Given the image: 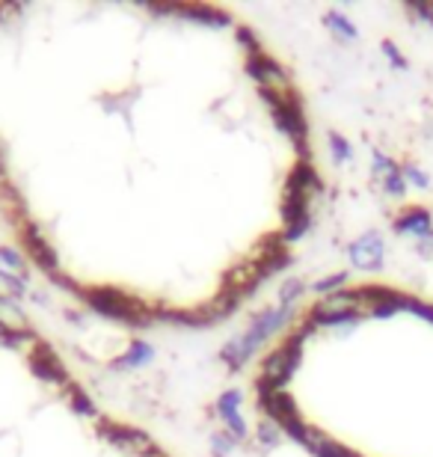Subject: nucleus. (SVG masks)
<instances>
[{"label": "nucleus", "instance_id": "1", "mask_svg": "<svg viewBox=\"0 0 433 457\" xmlns=\"http://www.w3.org/2000/svg\"><path fill=\"white\" fill-rule=\"evenodd\" d=\"M84 297L96 312H101L104 318H113V321H122L128 327H146V324H152V318H154L140 300L125 295V291H119L113 286L87 288Z\"/></svg>", "mask_w": 433, "mask_h": 457}, {"label": "nucleus", "instance_id": "2", "mask_svg": "<svg viewBox=\"0 0 433 457\" xmlns=\"http://www.w3.org/2000/svg\"><path fill=\"white\" fill-rule=\"evenodd\" d=\"M267 107L276 119V125L282 128L285 134L291 137L294 145L300 149V154L306 158L309 149H306V140H309V122H306V113H303V104H300V96L294 93H262Z\"/></svg>", "mask_w": 433, "mask_h": 457}, {"label": "nucleus", "instance_id": "3", "mask_svg": "<svg viewBox=\"0 0 433 457\" xmlns=\"http://www.w3.org/2000/svg\"><path fill=\"white\" fill-rule=\"evenodd\" d=\"M255 392H259V407L264 410L271 422H276L282 428V431L291 422H297V419H300L297 401L291 398L288 389H276L267 380H259V383H255Z\"/></svg>", "mask_w": 433, "mask_h": 457}, {"label": "nucleus", "instance_id": "4", "mask_svg": "<svg viewBox=\"0 0 433 457\" xmlns=\"http://www.w3.org/2000/svg\"><path fill=\"white\" fill-rule=\"evenodd\" d=\"M101 436L116 445L119 452L131 454V457H163L158 452V445L152 443V436L146 431H137V428H125V425H113V422H101Z\"/></svg>", "mask_w": 433, "mask_h": 457}, {"label": "nucleus", "instance_id": "5", "mask_svg": "<svg viewBox=\"0 0 433 457\" xmlns=\"http://www.w3.org/2000/svg\"><path fill=\"white\" fill-rule=\"evenodd\" d=\"M246 71L262 84V93H291V75L262 48L246 54Z\"/></svg>", "mask_w": 433, "mask_h": 457}, {"label": "nucleus", "instance_id": "6", "mask_svg": "<svg viewBox=\"0 0 433 457\" xmlns=\"http://www.w3.org/2000/svg\"><path fill=\"white\" fill-rule=\"evenodd\" d=\"M27 365H30V371H33L39 380H45V383H57V386H62V389H69V386H71L66 365H62V360L51 351L48 345L36 342L33 351L27 353Z\"/></svg>", "mask_w": 433, "mask_h": 457}, {"label": "nucleus", "instance_id": "7", "mask_svg": "<svg viewBox=\"0 0 433 457\" xmlns=\"http://www.w3.org/2000/svg\"><path fill=\"white\" fill-rule=\"evenodd\" d=\"M347 259L356 270H380L386 259V241L380 232H365L359 235L354 244L347 246Z\"/></svg>", "mask_w": 433, "mask_h": 457}, {"label": "nucleus", "instance_id": "8", "mask_svg": "<svg viewBox=\"0 0 433 457\" xmlns=\"http://www.w3.org/2000/svg\"><path fill=\"white\" fill-rule=\"evenodd\" d=\"M392 228H395V235L421 241V237H428L433 232V214L428 212V208H421V205H410V208H404L398 217H395Z\"/></svg>", "mask_w": 433, "mask_h": 457}, {"label": "nucleus", "instance_id": "9", "mask_svg": "<svg viewBox=\"0 0 433 457\" xmlns=\"http://www.w3.org/2000/svg\"><path fill=\"white\" fill-rule=\"evenodd\" d=\"M24 246L30 250L33 262L39 264L42 270L57 273V253H54V246L45 241V235L39 232V226H33V223L24 226Z\"/></svg>", "mask_w": 433, "mask_h": 457}, {"label": "nucleus", "instance_id": "10", "mask_svg": "<svg viewBox=\"0 0 433 457\" xmlns=\"http://www.w3.org/2000/svg\"><path fill=\"white\" fill-rule=\"evenodd\" d=\"M237 407H241V392H237V389H229V392H223V395L217 398V413L226 422L229 434H232V440H244V436H246V422H244V416L237 413Z\"/></svg>", "mask_w": 433, "mask_h": 457}, {"label": "nucleus", "instance_id": "11", "mask_svg": "<svg viewBox=\"0 0 433 457\" xmlns=\"http://www.w3.org/2000/svg\"><path fill=\"white\" fill-rule=\"evenodd\" d=\"M158 12H179L181 18H193V21H202V24H229V15L223 9H214V6H187V4H172V6H152Z\"/></svg>", "mask_w": 433, "mask_h": 457}, {"label": "nucleus", "instance_id": "12", "mask_svg": "<svg viewBox=\"0 0 433 457\" xmlns=\"http://www.w3.org/2000/svg\"><path fill=\"white\" fill-rule=\"evenodd\" d=\"M152 356H154V351H152L149 342L134 339L131 345H128V351L116 360V369H140V365L152 362Z\"/></svg>", "mask_w": 433, "mask_h": 457}, {"label": "nucleus", "instance_id": "13", "mask_svg": "<svg viewBox=\"0 0 433 457\" xmlns=\"http://www.w3.org/2000/svg\"><path fill=\"white\" fill-rule=\"evenodd\" d=\"M255 351L250 347V342L244 339V336H237V339H232L229 342L223 351H220V356L226 360V365L229 369H244L246 362H250V356H253Z\"/></svg>", "mask_w": 433, "mask_h": 457}, {"label": "nucleus", "instance_id": "14", "mask_svg": "<svg viewBox=\"0 0 433 457\" xmlns=\"http://www.w3.org/2000/svg\"><path fill=\"white\" fill-rule=\"evenodd\" d=\"M324 24L333 30V36H338L342 42H356L359 39V30L354 27V21L345 15V12H338V9H333V12H327L324 15Z\"/></svg>", "mask_w": 433, "mask_h": 457}, {"label": "nucleus", "instance_id": "15", "mask_svg": "<svg viewBox=\"0 0 433 457\" xmlns=\"http://www.w3.org/2000/svg\"><path fill=\"white\" fill-rule=\"evenodd\" d=\"M0 324H4L6 330H12V333H27L24 312L12 303V300H6V297H0Z\"/></svg>", "mask_w": 433, "mask_h": 457}, {"label": "nucleus", "instance_id": "16", "mask_svg": "<svg viewBox=\"0 0 433 457\" xmlns=\"http://www.w3.org/2000/svg\"><path fill=\"white\" fill-rule=\"evenodd\" d=\"M395 170H401V163L395 161V158H389L386 152H380V149H374L371 152V172H374V179H389Z\"/></svg>", "mask_w": 433, "mask_h": 457}, {"label": "nucleus", "instance_id": "17", "mask_svg": "<svg viewBox=\"0 0 433 457\" xmlns=\"http://www.w3.org/2000/svg\"><path fill=\"white\" fill-rule=\"evenodd\" d=\"M401 172H404V181H407V187H416V190H430V176L425 170L419 167V163H401Z\"/></svg>", "mask_w": 433, "mask_h": 457}, {"label": "nucleus", "instance_id": "18", "mask_svg": "<svg viewBox=\"0 0 433 457\" xmlns=\"http://www.w3.org/2000/svg\"><path fill=\"white\" fill-rule=\"evenodd\" d=\"M0 270L9 273V277H24V259L18 255L15 250H9V246H0Z\"/></svg>", "mask_w": 433, "mask_h": 457}, {"label": "nucleus", "instance_id": "19", "mask_svg": "<svg viewBox=\"0 0 433 457\" xmlns=\"http://www.w3.org/2000/svg\"><path fill=\"white\" fill-rule=\"evenodd\" d=\"M347 286V270H338V273H329V277H324V279H318L315 286H312V291L315 295H333V291H342Z\"/></svg>", "mask_w": 433, "mask_h": 457}, {"label": "nucleus", "instance_id": "20", "mask_svg": "<svg viewBox=\"0 0 433 457\" xmlns=\"http://www.w3.org/2000/svg\"><path fill=\"white\" fill-rule=\"evenodd\" d=\"M303 291H306V282H303V279H288L279 288V306H297V300L303 297Z\"/></svg>", "mask_w": 433, "mask_h": 457}, {"label": "nucleus", "instance_id": "21", "mask_svg": "<svg viewBox=\"0 0 433 457\" xmlns=\"http://www.w3.org/2000/svg\"><path fill=\"white\" fill-rule=\"evenodd\" d=\"M66 395H69V401H71V407L78 410V413H84V416H96V407H92V401H89V395L87 392H80V386H71L66 389Z\"/></svg>", "mask_w": 433, "mask_h": 457}, {"label": "nucleus", "instance_id": "22", "mask_svg": "<svg viewBox=\"0 0 433 457\" xmlns=\"http://www.w3.org/2000/svg\"><path fill=\"white\" fill-rule=\"evenodd\" d=\"M380 185H383V194L392 196V199H404V194H407V181H404V172L401 170H395L389 179L380 181Z\"/></svg>", "mask_w": 433, "mask_h": 457}, {"label": "nucleus", "instance_id": "23", "mask_svg": "<svg viewBox=\"0 0 433 457\" xmlns=\"http://www.w3.org/2000/svg\"><path fill=\"white\" fill-rule=\"evenodd\" d=\"M329 152H333V161L336 163H347L350 158H354V149H350V143L345 140L342 134H329Z\"/></svg>", "mask_w": 433, "mask_h": 457}, {"label": "nucleus", "instance_id": "24", "mask_svg": "<svg viewBox=\"0 0 433 457\" xmlns=\"http://www.w3.org/2000/svg\"><path fill=\"white\" fill-rule=\"evenodd\" d=\"M279 440H282V428L276 425V422H262L259 425V443L264 445V449H273V445H279Z\"/></svg>", "mask_w": 433, "mask_h": 457}, {"label": "nucleus", "instance_id": "25", "mask_svg": "<svg viewBox=\"0 0 433 457\" xmlns=\"http://www.w3.org/2000/svg\"><path fill=\"white\" fill-rule=\"evenodd\" d=\"M383 57L389 60V66H392V69H398V71H407V69H410L407 57H404L398 45H395V42H389V39L383 42Z\"/></svg>", "mask_w": 433, "mask_h": 457}, {"label": "nucleus", "instance_id": "26", "mask_svg": "<svg viewBox=\"0 0 433 457\" xmlns=\"http://www.w3.org/2000/svg\"><path fill=\"white\" fill-rule=\"evenodd\" d=\"M407 12L416 21H425L433 27V0H412V4H407Z\"/></svg>", "mask_w": 433, "mask_h": 457}, {"label": "nucleus", "instance_id": "27", "mask_svg": "<svg viewBox=\"0 0 433 457\" xmlns=\"http://www.w3.org/2000/svg\"><path fill=\"white\" fill-rule=\"evenodd\" d=\"M24 339H27L24 333H12V330H6V327L0 324V345H6V347H21Z\"/></svg>", "mask_w": 433, "mask_h": 457}, {"label": "nucleus", "instance_id": "28", "mask_svg": "<svg viewBox=\"0 0 433 457\" xmlns=\"http://www.w3.org/2000/svg\"><path fill=\"white\" fill-rule=\"evenodd\" d=\"M0 282H4V286H6L9 295H24V282L18 279V277H9V273L0 270Z\"/></svg>", "mask_w": 433, "mask_h": 457}, {"label": "nucleus", "instance_id": "29", "mask_svg": "<svg viewBox=\"0 0 433 457\" xmlns=\"http://www.w3.org/2000/svg\"><path fill=\"white\" fill-rule=\"evenodd\" d=\"M211 445H214V449H217V457H223L229 449H232V440H226V436L214 434V440H211Z\"/></svg>", "mask_w": 433, "mask_h": 457}, {"label": "nucleus", "instance_id": "30", "mask_svg": "<svg viewBox=\"0 0 433 457\" xmlns=\"http://www.w3.org/2000/svg\"><path fill=\"white\" fill-rule=\"evenodd\" d=\"M416 250L421 255H428V259H433V232L428 237H421V241H416Z\"/></svg>", "mask_w": 433, "mask_h": 457}]
</instances>
